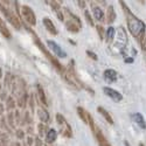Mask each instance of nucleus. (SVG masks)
Returning a JSON list of instances; mask_svg holds the SVG:
<instances>
[{"label":"nucleus","instance_id":"20e7f679","mask_svg":"<svg viewBox=\"0 0 146 146\" xmlns=\"http://www.w3.org/2000/svg\"><path fill=\"white\" fill-rule=\"evenodd\" d=\"M0 11H1L3 12V13H4V15L7 18V20L12 23V25H13V26H15V28H20V22H19V20H18V18L13 14V13H11V12L1 4V3H0Z\"/></svg>","mask_w":146,"mask_h":146},{"label":"nucleus","instance_id":"4468645a","mask_svg":"<svg viewBox=\"0 0 146 146\" xmlns=\"http://www.w3.org/2000/svg\"><path fill=\"white\" fill-rule=\"evenodd\" d=\"M115 19H116V13L113 11V7L110 6V7H109V9H108V22L111 23V22L115 21Z\"/></svg>","mask_w":146,"mask_h":146},{"label":"nucleus","instance_id":"ddd939ff","mask_svg":"<svg viewBox=\"0 0 146 146\" xmlns=\"http://www.w3.org/2000/svg\"><path fill=\"white\" fill-rule=\"evenodd\" d=\"M56 137H57V132L55 130H49V132L47 133L46 140H47V143H54Z\"/></svg>","mask_w":146,"mask_h":146},{"label":"nucleus","instance_id":"423d86ee","mask_svg":"<svg viewBox=\"0 0 146 146\" xmlns=\"http://www.w3.org/2000/svg\"><path fill=\"white\" fill-rule=\"evenodd\" d=\"M103 91H104V94H105L108 97H110V98H112V100L116 101V102H119V101L123 100V96H121L117 90H115V89H112V88L105 87V88H103Z\"/></svg>","mask_w":146,"mask_h":146},{"label":"nucleus","instance_id":"6ab92c4d","mask_svg":"<svg viewBox=\"0 0 146 146\" xmlns=\"http://www.w3.org/2000/svg\"><path fill=\"white\" fill-rule=\"evenodd\" d=\"M39 88V95H40V97H41V100L43 101V103L46 104L47 102H46V97H44V94H43V91H42V89L40 88V87H38Z\"/></svg>","mask_w":146,"mask_h":146},{"label":"nucleus","instance_id":"aec40b11","mask_svg":"<svg viewBox=\"0 0 146 146\" xmlns=\"http://www.w3.org/2000/svg\"><path fill=\"white\" fill-rule=\"evenodd\" d=\"M86 17H87V21L90 23L91 26H94V22H92V20H91V18H90V15H89V12H86Z\"/></svg>","mask_w":146,"mask_h":146},{"label":"nucleus","instance_id":"1a4fd4ad","mask_svg":"<svg viewBox=\"0 0 146 146\" xmlns=\"http://www.w3.org/2000/svg\"><path fill=\"white\" fill-rule=\"evenodd\" d=\"M104 78L108 82H116L117 81V71L113 69H108L104 71Z\"/></svg>","mask_w":146,"mask_h":146},{"label":"nucleus","instance_id":"0eeeda50","mask_svg":"<svg viewBox=\"0 0 146 146\" xmlns=\"http://www.w3.org/2000/svg\"><path fill=\"white\" fill-rule=\"evenodd\" d=\"M47 43L49 44V47L53 49L54 54H55V55H57L58 57H66V56H67L66 52H64V50H62V48H61L56 42H54V41L49 40V41H47Z\"/></svg>","mask_w":146,"mask_h":146},{"label":"nucleus","instance_id":"4be33fe9","mask_svg":"<svg viewBox=\"0 0 146 146\" xmlns=\"http://www.w3.org/2000/svg\"><path fill=\"white\" fill-rule=\"evenodd\" d=\"M132 61H133L132 58H126V62H132Z\"/></svg>","mask_w":146,"mask_h":146},{"label":"nucleus","instance_id":"f8f14e48","mask_svg":"<svg viewBox=\"0 0 146 146\" xmlns=\"http://www.w3.org/2000/svg\"><path fill=\"white\" fill-rule=\"evenodd\" d=\"M97 110H98V112L100 113H102L103 115V117L109 121V123H110V124H113V120H112V117L110 116V115H109L108 112H106V110H105V109L104 108H102V106H98V109H97Z\"/></svg>","mask_w":146,"mask_h":146},{"label":"nucleus","instance_id":"9b49d317","mask_svg":"<svg viewBox=\"0 0 146 146\" xmlns=\"http://www.w3.org/2000/svg\"><path fill=\"white\" fill-rule=\"evenodd\" d=\"M0 33H1L4 36H6V38H11V33L8 31V28L6 27L5 22L3 21V19L0 18Z\"/></svg>","mask_w":146,"mask_h":146},{"label":"nucleus","instance_id":"f03ea898","mask_svg":"<svg viewBox=\"0 0 146 146\" xmlns=\"http://www.w3.org/2000/svg\"><path fill=\"white\" fill-rule=\"evenodd\" d=\"M34 40H35L36 44H38V47H39L40 49H41V52H42V53H44L46 57H47V58L49 60L50 62L53 63V66H54V67H55L57 70H61V71H62V67H61L60 62H58V61H57V60H56V58H55V57H54V56H53V55H52L47 50V48L44 47V44H43V43H42V42H41V41H40L38 38H36V35H35V34H34Z\"/></svg>","mask_w":146,"mask_h":146},{"label":"nucleus","instance_id":"412c9836","mask_svg":"<svg viewBox=\"0 0 146 146\" xmlns=\"http://www.w3.org/2000/svg\"><path fill=\"white\" fill-rule=\"evenodd\" d=\"M87 53H88V54H89V56H91L94 60H97V56H95V54H94V53H90V52H87Z\"/></svg>","mask_w":146,"mask_h":146},{"label":"nucleus","instance_id":"5701e85b","mask_svg":"<svg viewBox=\"0 0 146 146\" xmlns=\"http://www.w3.org/2000/svg\"><path fill=\"white\" fill-rule=\"evenodd\" d=\"M125 146H130V144H129L127 141H125Z\"/></svg>","mask_w":146,"mask_h":146},{"label":"nucleus","instance_id":"f3484780","mask_svg":"<svg viewBox=\"0 0 146 146\" xmlns=\"http://www.w3.org/2000/svg\"><path fill=\"white\" fill-rule=\"evenodd\" d=\"M39 117L43 121H48V119H49V115H48V112L44 110H39Z\"/></svg>","mask_w":146,"mask_h":146},{"label":"nucleus","instance_id":"7ed1b4c3","mask_svg":"<svg viewBox=\"0 0 146 146\" xmlns=\"http://www.w3.org/2000/svg\"><path fill=\"white\" fill-rule=\"evenodd\" d=\"M21 12H22L23 19H25L31 26H34L36 23V18H35V14H34L33 9L29 6H22L21 7Z\"/></svg>","mask_w":146,"mask_h":146},{"label":"nucleus","instance_id":"dca6fc26","mask_svg":"<svg viewBox=\"0 0 146 146\" xmlns=\"http://www.w3.org/2000/svg\"><path fill=\"white\" fill-rule=\"evenodd\" d=\"M115 38V29L113 27H109V29L106 31V42H111Z\"/></svg>","mask_w":146,"mask_h":146},{"label":"nucleus","instance_id":"9d476101","mask_svg":"<svg viewBox=\"0 0 146 146\" xmlns=\"http://www.w3.org/2000/svg\"><path fill=\"white\" fill-rule=\"evenodd\" d=\"M43 25L46 26V28H47V31H48V32H50V33H52V34H54V35H56V34H57V29H56L55 25L53 23V21H52L50 19L44 18V19H43Z\"/></svg>","mask_w":146,"mask_h":146},{"label":"nucleus","instance_id":"39448f33","mask_svg":"<svg viewBox=\"0 0 146 146\" xmlns=\"http://www.w3.org/2000/svg\"><path fill=\"white\" fill-rule=\"evenodd\" d=\"M127 42V36H126V32L124 31V28H119L118 29V35L116 38V41H115V47L118 48V49H121Z\"/></svg>","mask_w":146,"mask_h":146},{"label":"nucleus","instance_id":"f257e3e1","mask_svg":"<svg viewBox=\"0 0 146 146\" xmlns=\"http://www.w3.org/2000/svg\"><path fill=\"white\" fill-rule=\"evenodd\" d=\"M124 9L126 12V17H127L126 20H127V26H129L130 32L132 33L133 36H136V38H141V35L145 32V23L141 20H139L138 18H136L129 9H126V7Z\"/></svg>","mask_w":146,"mask_h":146},{"label":"nucleus","instance_id":"6e6552de","mask_svg":"<svg viewBox=\"0 0 146 146\" xmlns=\"http://www.w3.org/2000/svg\"><path fill=\"white\" fill-rule=\"evenodd\" d=\"M131 119L133 120V123H136L140 129H146V123H145V119L140 113H132L131 115Z\"/></svg>","mask_w":146,"mask_h":146},{"label":"nucleus","instance_id":"2eb2a0df","mask_svg":"<svg viewBox=\"0 0 146 146\" xmlns=\"http://www.w3.org/2000/svg\"><path fill=\"white\" fill-rule=\"evenodd\" d=\"M94 15H95L96 20H98V21H102L104 18V14L100 7H94Z\"/></svg>","mask_w":146,"mask_h":146},{"label":"nucleus","instance_id":"a211bd4d","mask_svg":"<svg viewBox=\"0 0 146 146\" xmlns=\"http://www.w3.org/2000/svg\"><path fill=\"white\" fill-rule=\"evenodd\" d=\"M7 143V137L5 135H0V146H5Z\"/></svg>","mask_w":146,"mask_h":146}]
</instances>
